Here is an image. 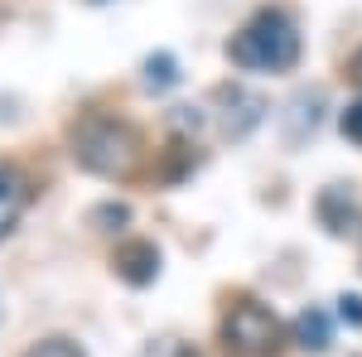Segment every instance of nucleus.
Instances as JSON below:
<instances>
[{"label": "nucleus", "mask_w": 362, "mask_h": 357, "mask_svg": "<svg viewBox=\"0 0 362 357\" xmlns=\"http://www.w3.org/2000/svg\"><path fill=\"white\" fill-rule=\"evenodd\" d=\"M116 275L126 280V285H150L155 275H160V247L155 242H126V247H116Z\"/></svg>", "instance_id": "obj_5"}, {"label": "nucleus", "mask_w": 362, "mask_h": 357, "mask_svg": "<svg viewBox=\"0 0 362 357\" xmlns=\"http://www.w3.org/2000/svg\"><path fill=\"white\" fill-rule=\"evenodd\" d=\"M218 102H223V136L227 140H247L261 126V116H266V97L251 92V87H237V83L218 87Z\"/></svg>", "instance_id": "obj_4"}, {"label": "nucleus", "mask_w": 362, "mask_h": 357, "mask_svg": "<svg viewBox=\"0 0 362 357\" xmlns=\"http://www.w3.org/2000/svg\"><path fill=\"white\" fill-rule=\"evenodd\" d=\"M314 208H319V222H324L334 237H343V232L358 222V198L343 189V184H329V189L319 193V203H314Z\"/></svg>", "instance_id": "obj_6"}, {"label": "nucleus", "mask_w": 362, "mask_h": 357, "mask_svg": "<svg viewBox=\"0 0 362 357\" xmlns=\"http://www.w3.org/2000/svg\"><path fill=\"white\" fill-rule=\"evenodd\" d=\"M25 357H83L78 343H68V338H44L39 348H29Z\"/></svg>", "instance_id": "obj_10"}, {"label": "nucleus", "mask_w": 362, "mask_h": 357, "mask_svg": "<svg viewBox=\"0 0 362 357\" xmlns=\"http://www.w3.org/2000/svg\"><path fill=\"white\" fill-rule=\"evenodd\" d=\"M223 343H227V353H237V357H276L280 343H285V329H280V319L266 304L237 300L223 319Z\"/></svg>", "instance_id": "obj_3"}, {"label": "nucleus", "mask_w": 362, "mask_h": 357, "mask_svg": "<svg viewBox=\"0 0 362 357\" xmlns=\"http://www.w3.org/2000/svg\"><path fill=\"white\" fill-rule=\"evenodd\" d=\"M338 314H343L353 329H362V295H343V300H338Z\"/></svg>", "instance_id": "obj_13"}, {"label": "nucleus", "mask_w": 362, "mask_h": 357, "mask_svg": "<svg viewBox=\"0 0 362 357\" xmlns=\"http://www.w3.org/2000/svg\"><path fill=\"white\" fill-rule=\"evenodd\" d=\"M348 73H353V83L362 87V49H358V54H353V58H348Z\"/></svg>", "instance_id": "obj_14"}, {"label": "nucleus", "mask_w": 362, "mask_h": 357, "mask_svg": "<svg viewBox=\"0 0 362 357\" xmlns=\"http://www.w3.org/2000/svg\"><path fill=\"white\" fill-rule=\"evenodd\" d=\"M126 218H131V213H126V203H102V208H92V222H97L102 232H116Z\"/></svg>", "instance_id": "obj_11"}, {"label": "nucleus", "mask_w": 362, "mask_h": 357, "mask_svg": "<svg viewBox=\"0 0 362 357\" xmlns=\"http://www.w3.org/2000/svg\"><path fill=\"white\" fill-rule=\"evenodd\" d=\"M73 160L87 174L102 179H126L140 169V136L136 126L116 121V116H83L73 126Z\"/></svg>", "instance_id": "obj_1"}, {"label": "nucleus", "mask_w": 362, "mask_h": 357, "mask_svg": "<svg viewBox=\"0 0 362 357\" xmlns=\"http://www.w3.org/2000/svg\"><path fill=\"white\" fill-rule=\"evenodd\" d=\"M97 5H102V0H97Z\"/></svg>", "instance_id": "obj_15"}, {"label": "nucleus", "mask_w": 362, "mask_h": 357, "mask_svg": "<svg viewBox=\"0 0 362 357\" xmlns=\"http://www.w3.org/2000/svg\"><path fill=\"white\" fill-rule=\"evenodd\" d=\"M25 203H29V179H25V169L0 165V237H5V232L20 222Z\"/></svg>", "instance_id": "obj_7"}, {"label": "nucleus", "mask_w": 362, "mask_h": 357, "mask_svg": "<svg viewBox=\"0 0 362 357\" xmlns=\"http://www.w3.org/2000/svg\"><path fill=\"white\" fill-rule=\"evenodd\" d=\"M227 54L237 68H251V73H285L300 63V29L280 10H261L232 34Z\"/></svg>", "instance_id": "obj_2"}, {"label": "nucleus", "mask_w": 362, "mask_h": 357, "mask_svg": "<svg viewBox=\"0 0 362 357\" xmlns=\"http://www.w3.org/2000/svg\"><path fill=\"white\" fill-rule=\"evenodd\" d=\"M295 338H300V348H309V353H324L329 338H334V333H329V314L314 309V304L300 309V319H295Z\"/></svg>", "instance_id": "obj_8"}, {"label": "nucleus", "mask_w": 362, "mask_h": 357, "mask_svg": "<svg viewBox=\"0 0 362 357\" xmlns=\"http://www.w3.org/2000/svg\"><path fill=\"white\" fill-rule=\"evenodd\" d=\"M174 83H179V63H174V54H150L145 58V87H150V92H169Z\"/></svg>", "instance_id": "obj_9"}, {"label": "nucleus", "mask_w": 362, "mask_h": 357, "mask_svg": "<svg viewBox=\"0 0 362 357\" xmlns=\"http://www.w3.org/2000/svg\"><path fill=\"white\" fill-rule=\"evenodd\" d=\"M338 126H343V136H348V140H358V145H362V97L343 107V116H338Z\"/></svg>", "instance_id": "obj_12"}]
</instances>
